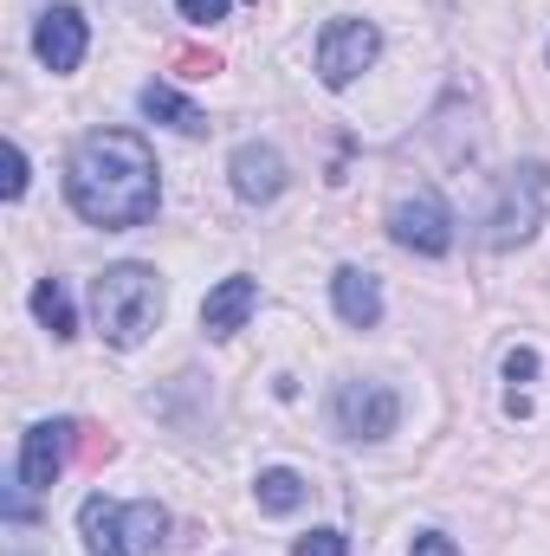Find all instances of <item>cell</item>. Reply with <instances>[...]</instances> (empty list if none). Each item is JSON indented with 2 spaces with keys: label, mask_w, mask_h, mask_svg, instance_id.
Returning a JSON list of instances; mask_svg holds the SVG:
<instances>
[{
  "label": "cell",
  "mask_w": 550,
  "mask_h": 556,
  "mask_svg": "<svg viewBox=\"0 0 550 556\" xmlns=\"http://www.w3.org/2000/svg\"><path fill=\"white\" fill-rule=\"evenodd\" d=\"M85 46H91V26H85L78 7H46V13H39V26H33V52H39V65H46L52 78L78 72V65H85Z\"/></svg>",
  "instance_id": "9"
},
{
  "label": "cell",
  "mask_w": 550,
  "mask_h": 556,
  "mask_svg": "<svg viewBox=\"0 0 550 556\" xmlns=\"http://www.w3.org/2000/svg\"><path fill=\"white\" fill-rule=\"evenodd\" d=\"M260 311V278H221L214 291H208V304H201V330L208 337H234L247 317Z\"/></svg>",
  "instance_id": "11"
},
{
  "label": "cell",
  "mask_w": 550,
  "mask_h": 556,
  "mask_svg": "<svg viewBox=\"0 0 550 556\" xmlns=\"http://www.w3.org/2000/svg\"><path fill=\"white\" fill-rule=\"evenodd\" d=\"M545 207H550V168L545 162H512L492 181V201L479 214V247H492V253L525 247L545 227Z\"/></svg>",
  "instance_id": "3"
},
{
  "label": "cell",
  "mask_w": 550,
  "mask_h": 556,
  "mask_svg": "<svg viewBox=\"0 0 550 556\" xmlns=\"http://www.w3.org/2000/svg\"><path fill=\"white\" fill-rule=\"evenodd\" d=\"M182 7V20H195V26H214V20H227V0H175Z\"/></svg>",
  "instance_id": "18"
},
{
  "label": "cell",
  "mask_w": 550,
  "mask_h": 556,
  "mask_svg": "<svg viewBox=\"0 0 550 556\" xmlns=\"http://www.w3.org/2000/svg\"><path fill=\"white\" fill-rule=\"evenodd\" d=\"M72 446H78V420H39V427H26V440H20V492H52L59 472H65V459H72Z\"/></svg>",
  "instance_id": "8"
},
{
  "label": "cell",
  "mask_w": 550,
  "mask_h": 556,
  "mask_svg": "<svg viewBox=\"0 0 550 556\" xmlns=\"http://www.w3.org/2000/svg\"><path fill=\"white\" fill-rule=\"evenodd\" d=\"M78 531H85V551L91 556H155L162 538H168V511L155 498H137V505H117L104 492H91L78 505Z\"/></svg>",
  "instance_id": "4"
},
{
  "label": "cell",
  "mask_w": 550,
  "mask_h": 556,
  "mask_svg": "<svg viewBox=\"0 0 550 556\" xmlns=\"http://www.w3.org/2000/svg\"><path fill=\"white\" fill-rule=\"evenodd\" d=\"M330 298H337V317H343L350 330H376V324H383V285H376V273H363V266H337Z\"/></svg>",
  "instance_id": "12"
},
{
  "label": "cell",
  "mask_w": 550,
  "mask_h": 556,
  "mask_svg": "<svg viewBox=\"0 0 550 556\" xmlns=\"http://www.w3.org/2000/svg\"><path fill=\"white\" fill-rule=\"evenodd\" d=\"M253 498H260V511L285 518V511H298V505L311 498V485H304L291 466H266V472H260V485H253Z\"/></svg>",
  "instance_id": "15"
},
{
  "label": "cell",
  "mask_w": 550,
  "mask_h": 556,
  "mask_svg": "<svg viewBox=\"0 0 550 556\" xmlns=\"http://www.w3.org/2000/svg\"><path fill=\"white\" fill-rule=\"evenodd\" d=\"M505 376H512V382H532V376H538V350H512V356H505Z\"/></svg>",
  "instance_id": "20"
},
{
  "label": "cell",
  "mask_w": 550,
  "mask_h": 556,
  "mask_svg": "<svg viewBox=\"0 0 550 556\" xmlns=\"http://www.w3.org/2000/svg\"><path fill=\"white\" fill-rule=\"evenodd\" d=\"M142 117L149 124H168V130H182V137H201L208 130V117H201V104H188L175 85H142Z\"/></svg>",
  "instance_id": "13"
},
{
  "label": "cell",
  "mask_w": 550,
  "mask_h": 556,
  "mask_svg": "<svg viewBox=\"0 0 550 556\" xmlns=\"http://www.w3.org/2000/svg\"><path fill=\"white\" fill-rule=\"evenodd\" d=\"M65 194L91 227H149L162 207L149 142L137 130H91L65 162Z\"/></svg>",
  "instance_id": "1"
},
{
  "label": "cell",
  "mask_w": 550,
  "mask_h": 556,
  "mask_svg": "<svg viewBox=\"0 0 550 556\" xmlns=\"http://www.w3.org/2000/svg\"><path fill=\"white\" fill-rule=\"evenodd\" d=\"M330 420H337L343 440H389L396 420H402V395H396L389 382L350 376V382H337V395H330Z\"/></svg>",
  "instance_id": "5"
},
{
  "label": "cell",
  "mask_w": 550,
  "mask_h": 556,
  "mask_svg": "<svg viewBox=\"0 0 550 556\" xmlns=\"http://www.w3.org/2000/svg\"><path fill=\"white\" fill-rule=\"evenodd\" d=\"M33 317L65 343V337H78V311H72V291L59 285V278H39L33 285Z\"/></svg>",
  "instance_id": "14"
},
{
  "label": "cell",
  "mask_w": 550,
  "mask_h": 556,
  "mask_svg": "<svg viewBox=\"0 0 550 556\" xmlns=\"http://www.w3.org/2000/svg\"><path fill=\"white\" fill-rule=\"evenodd\" d=\"M0 194H7V201L26 194V149H20V142H7V181H0Z\"/></svg>",
  "instance_id": "17"
},
{
  "label": "cell",
  "mask_w": 550,
  "mask_h": 556,
  "mask_svg": "<svg viewBox=\"0 0 550 556\" xmlns=\"http://www.w3.org/2000/svg\"><path fill=\"white\" fill-rule=\"evenodd\" d=\"M376 52H383V33L370 20H330L324 39H317V78L330 91H343V85H357L376 65Z\"/></svg>",
  "instance_id": "7"
},
{
  "label": "cell",
  "mask_w": 550,
  "mask_h": 556,
  "mask_svg": "<svg viewBox=\"0 0 550 556\" xmlns=\"http://www.w3.org/2000/svg\"><path fill=\"white\" fill-rule=\"evenodd\" d=\"M227 175H234V194H240L247 207L278 201L285 181H291V168H285V155H278L273 142H240V149L227 155Z\"/></svg>",
  "instance_id": "10"
},
{
  "label": "cell",
  "mask_w": 550,
  "mask_h": 556,
  "mask_svg": "<svg viewBox=\"0 0 550 556\" xmlns=\"http://www.w3.org/2000/svg\"><path fill=\"white\" fill-rule=\"evenodd\" d=\"M389 240L421 260H440L453 247V207L440 201V188H414L389 207Z\"/></svg>",
  "instance_id": "6"
},
{
  "label": "cell",
  "mask_w": 550,
  "mask_h": 556,
  "mask_svg": "<svg viewBox=\"0 0 550 556\" xmlns=\"http://www.w3.org/2000/svg\"><path fill=\"white\" fill-rule=\"evenodd\" d=\"M291 556H350V538L343 531H311V538H298Z\"/></svg>",
  "instance_id": "16"
},
{
  "label": "cell",
  "mask_w": 550,
  "mask_h": 556,
  "mask_svg": "<svg viewBox=\"0 0 550 556\" xmlns=\"http://www.w3.org/2000/svg\"><path fill=\"white\" fill-rule=\"evenodd\" d=\"M409 556H460V544H453V538H440V531H421Z\"/></svg>",
  "instance_id": "19"
},
{
  "label": "cell",
  "mask_w": 550,
  "mask_h": 556,
  "mask_svg": "<svg viewBox=\"0 0 550 556\" xmlns=\"http://www.w3.org/2000/svg\"><path fill=\"white\" fill-rule=\"evenodd\" d=\"M91 311H98L104 343L137 350L142 337L155 330V317H162V278L149 273V266H137V260L104 266V273L91 278Z\"/></svg>",
  "instance_id": "2"
}]
</instances>
